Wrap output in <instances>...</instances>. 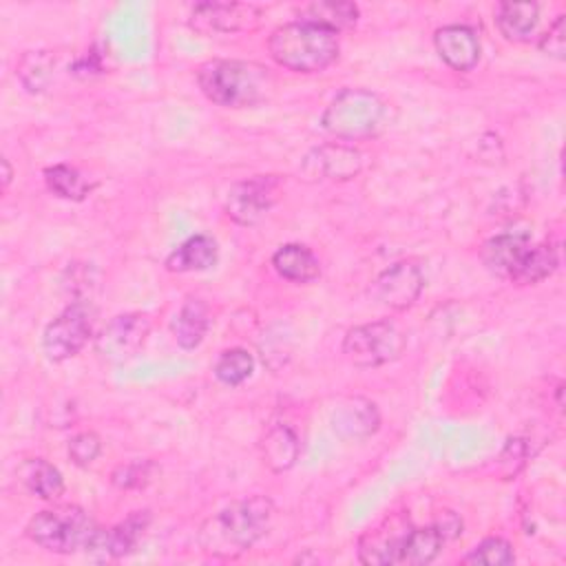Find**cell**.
<instances>
[{"instance_id":"cell-1","label":"cell","mask_w":566,"mask_h":566,"mask_svg":"<svg viewBox=\"0 0 566 566\" xmlns=\"http://www.w3.org/2000/svg\"><path fill=\"white\" fill-rule=\"evenodd\" d=\"M272 517L274 504L270 497L252 495L237 500L201 526V551L219 559H234L268 533Z\"/></svg>"},{"instance_id":"cell-2","label":"cell","mask_w":566,"mask_h":566,"mask_svg":"<svg viewBox=\"0 0 566 566\" xmlns=\"http://www.w3.org/2000/svg\"><path fill=\"white\" fill-rule=\"evenodd\" d=\"M268 51L283 69L318 73L338 57V33L316 22L294 20L272 31Z\"/></svg>"},{"instance_id":"cell-3","label":"cell","mask_w":566,"mask_h":566,"mask_svg":"<svg viewBox=\"0 0 566 566\" xmlns=\"http://www.w3.org/2000/svg\"><path fill=\"white\" fill-rule=\"evenodd\" d=\"M201 93L226 108L254 106L270 88L268 69L241 60H208L197 71Z\"/></svg>"},{"instance_id":"cell-4","label":"cell","mask_w":566,"mask_h":566,"mask_svg":"<svg viewBox=\"0 0 566 566\" xmlns=\"http://www.w3.org/2000/svg\"><path fill=\"white\" fill-rule=\"evenodd\" d=\"M385 119V102L367 88H343L325 108L323 128L343 142L374 135Z\"/></svg>"},{"instance_id":"cell-5","label":"cell","mask_w":566,"mask_h":566,"mask_svg":"<svg viewBox=\"0 0 566 566\" xmlns=\"http://www.w3.org/2000/svg\"><path fill=\"white\" fill-rule=\"evenodd\" d=\"M95 528L97 524L84 509L66 504L35 513L27 524V535L49 553L71 555L86 548Z\"/></svg>"},{"instance_id":"cell-6","label":"cell","mask_w":566,"mask_h":566,"mask_svg":"<svg viewBox=\"0 0 566 566\" xmlns=\"http://www.w3.org/2000/svg\"><path fill=\"white\" fill-rule=\"evenodd\" d=\"M405 352V336L391 321L352 327L343 338V354L356 367H378Z\"/></svg>"},{"instance_id":"cell-7","label":"cell","mask_w":566,"mask_h":566,"mask_svg":"<svg viewBox=\"0 0 566 566\" xmlns=\"http://www.w3.org/2000/svg\"><path fill=\"white\" fill-rule=\"evenodd\" d=\"M91 332V312L82 301H75L46 325L42 334V349L53 363L69 360L88 343Z\"/></svg>"},{"instance_id":"cell-8","label":"cell","mask_w":566,"mask_h":566,"mask_svg":"<svg viewBox=\"0 0 566 566\" xmlns=\"http://www.w3.org/2000/svg\"><path fill=\"white\" fill-rule=\"evenodd\" d=\"M150 332V321L146 314L126 312L111 318L99 336L95 338V352L111 363L126 360L139 352Z\"/></svg>"},{"instance_id":"cell-9","label":"cell","mask_w":566,"mask_h":566,"mask_svg":"<svg viewBox=\"0 0 566 566\" xmlns=\"http://www.w3.org/2000/svg\"><path fill=\"white\" fill-rule=\"evenodd\" d=\"M276 190L279 181L265 175L239 181L228 190L226 214L241 226H252L274 206Z\"/></svg>"},{"instance_id":"cell-10","label":"cell","mask_w":566,"mask_h":566,"mask_svg":"<svg viewBox=\"0 0 566 566\" xmlns=\"http://www.w3.org/2000/svg\"><path fill=\"white\" fill-rule=\"evenodd\" d=\"M261 9L243 2H199L190 13V27L199 33H237L254 29Z\"/></svg>"},{"instance_id":"cell-11","label":"cell","mask_w":566,"mask_h":566,"mask_svg":"<svg viewBox=\"0 0 566 566\" xmlns=\"http://www.w3.org/2000/svg\"><path fill=\"white\" fill-rule=\"evenodd\" d=\"M148 524H150V511H135L124 522H119L111 528L97 526L84 551L99 562L126 557L135 551V546L142 539Z\"/></svg>"},{"instance_id":"cell-12","label":"cell","mask_w":566,"mask_h":566,"mask_svg":"<svg viewBox=\"0 0 566 566\" xmlns=\"http://www.w3.org/2000/svg\"><path fill=\"white\" fill-rule=\"evenodd\" d=\"M409 531H411V522L405 513H396L387 517L382 524L367 531L358 539V559L371 566L398 564L400 551Z\"/></svg>"},{"instance_id":"cell-13","label":"cell","mask_w":566,"mask_h":566,"mask_svg":"<svg viewBox=\"0 0 566 566\" xmlns=\"http://www.w3.org/2000/svg\"><path fill=\"white\" fill-rule=\"evenodd\" d=\"M424 287V276L418 265L409 261L394 263L382 270L371 283V296L389 310L411 307Z\"/></svg>"},{"instance_id":"cell-14","label":"cell","mask_w":566,"mask_h":566,"mask_svg":"<svg viewBox=\"0 0 566 566\" xmlns=\"http://www.w3.org/2000/svg\"><path fill=\"white\" fill-rule=\"evenodd\" d=\"M363 168V157L354 146L347 144H323L314 148L305 161H303V172L307 177L316 179H336L345 181L352 179L360 172Z\"/></svg>"},{"instance_id":"cell-15","label":"cell","mask_w":566,"mask_h":566,"mask_svg":"<svg viewBox=\"0 0 566 566\" xmlns=\"http://www.w3.org/2000/svg\"><path fill=\"white\" fill-rule=\"evenodd\" d=\"M531 245L533 243L526 232H504V234L491 237L482 245L480 259L491 274L511 281Z\"/></svg>"},{"instance_id":"cell-16","label":"cell","mask_w":566,"mask_h":566,"mask_svg":"<svg viewBox=\"0 0 566 566\" xmlns=\"http://www.w3.org/2000/svg\"><path fill=\"white\" fill-rule=\"evenodd\" d=\"M433 44L442 62L455 71H469L480 60L478 33L467 24H447L438 29Z\"/></svg>"},{"instance_id":"cell-17","label":"cell","mask_w":566,"mask_h":566,"mask_svg":"<svg viewBox=\"0 0 566 566\" xmlns=\"http://www.w3.org/2000/svg\"><path fill=\"white\" fill-rule=\"evenodd\" d=\"M380 424L378 409L371 400L354 396L343 400L332 413V429L343 440H365Z\"/></svg>"},{"instance_id":"cell-18","label":"cell","mask_w":566,"mask_h":566,"mask_svg":"<svg viewBox=\"0 0 566 566\" xmlns=\"http://www.w3.org/2000/svg\"><path fill=\"white\" fill-rule=\"evenodd\" d=\"M219 248L210 234H195L186 239L166 256V270L170 272H201L217 263Z\"/></svg>"},{"instance_id":"cell-19","label":"cell","mask_w":566,"mask_h":566,"mask_svg":"<svg viewBox=\"0 0 566 566\" xmlns=\"http://www.w3.org/2000/svg\"><path fill=\"white\" fill-rule=\"evenodd\" d=\"M272 265L279 276L292 283H310L321 274L316 254L301 243H285L272 254Z\"/></svg>"},{"instance_id":"cell-20","label":"cell","mask_w":566,"mask_h":566,"mask_svg":"<svg viewBox=\"0 0 566 566\" xmlns=\"http://www.w3.org/2000/svg\"><path fill=\"white\" fill-rule=\"evenodd\" d=\"M298 453H301L298 438L287 424L272 427L261 440L263 464L274 473H283L292 469L294 462L298 460Z\"/></svg>"},{"instance_id":"cell-21","label":"cell","mask_w":566,"mask_h":566,"mask_svg":"<svg viewBox=\"0 0 566 566\" xmlns=\"http://www.w3.org/2000/svg\"><path fill=\"white\" fill-rule=\"evenodd\" d=\"M500 33L511 42H526L537 29L539 7L535 2H502L495 13Z\"/></svg>"},{"instance_id":"cell-22","label":"cell","mask_w":566,"mask_h":566,"mask_svg":"<svg viewBox=\"0 0 566 566\" xmlns=\"http://www.w3.org/2000/svg\"><path fill=\"white\" fill-rule=\"evenodd\" d=\"M444 542H447V537L436 522L429 526H420V528L411 526V531L402 544L398 564H402V566L431 564L440 555Z\"/></svg>"},{"instance_id":"cell-23","label":"cell","mask_w":566,"mask_h":566,"mask_svg":"<svg viewBox=\"0 0 566 566\" xmlns=\"http://www.w3.org/2000/svg\"><path fill=\"white\" fill-rule=\"evenodd\" d=\"M208 325H210V316H208L206 303L199 298H188L177 312L170 329L179 347L195 349L203 340Z\"/></svg>"},{"instance_id":"cell-24","label":"cell","mask_w":566,"mask_h":566,"mask_svg":"<svg viewBox=\"0 0 566 566\" xmlns=\"http://www.w3.org/2000/svg\"><path fill=\"white\" fill-rule=\"evenodd\" d=\"M18 475L22 484L42 500H57L64 493L62 473L44 458H29L20 464Z\"/></svg>"},{"instance_id":"cell-25","label":"cell","mask_w":566,"mask_h":566,"mask_svg":"<svg viewBox=\"0 0 566 566\" xmlns=\"http://www.w3.org/2000/svg\"><path fill=\"white\" fill-rule=\"evenodd\" d=\"M557 248L553 243H535L528 248L522 265L513 274V283L517 285H533L544 281L557 270Z\"/></svg>"},{"instance_id":"cell-26","label":"cell","mask_w":566,"mask_h":566,"mask_svg":"<svg viewBox=\"0 0 566 566\" xmlns=\"http://www.w3.org/2000/svg\"><path fill=\"white\" fill-rule=\"evenodd\" d=\"M301 20L316 22L338 33L358 20V7L354 2H312L303 9Z\"/></svg>"},{"instance_id":"cell-27","label":"cell","mask_w":566,"mask_h":566,"mask_svg":"<svg viewBox=\"0 0 566 566\" xmlns=\"http://www.w3.org/2000/svg\"><path fill=\"white\" fill-rule=\"evenodd\" d=\"M44 181L53 195L71 201H82L91 192L88 181L73 166H66V164H55L46 168Z\"/></svg>"},{"instance_id":"cell-28","label":"cell","mask_w":566,"mask_h":566,"mask_svg":"<svg viewBox=\"0 0 566 566\" xmlns=\"http://www.w3.org/2000/svg\"><path fill=\"white\" fill-rule=\"evenodd\" d=\"M53 66H55V60L49 51H29L22 55L18 64V77L27 91L40 93L46 88L53 75Z\"/></svg>"},{"instance_id":"cell-29","label":"cell","mask_w":566,"mask_h":566,"mask_svg":"<svg viewBox=\"0 0 566 566\" xmlns=\"http://www.w3.org/2000/svg\"><path fill=\"white\" fill-rule=\"evenodd\" d=\"M254 369V358L248 349L243 347H232V349H226L219 354L212 371L214 376L223 382V385H230V387H237L241 385L243 380L250 378Z\"/></svg>"},{"instance_id":"cell-30","label":"cell","mask_w":566,"mask_h":566,"mask_svg":"<svg viewBox=\"0 0 566 566\" xmlns=\"http://www.w3.org/2000/svg\"><path fill=\"white\" fill-rule=\"evenodd\" d=\"M513 562H515L513 546L502 537H486L469 555L462 557V564H484V566H502Z\"/></svg>"},{"instance_id":"cell-31","label":"cell","mask_w":566,"mask_h":566,"mask_svg":"<svg viewBox=\"0 0 566 566\" xmlns=\"http://www.w3.org/2000/svg\"><path fill=\"white\" fill-rule=\"evenodd\" d=\"M102 451V440L93 431H82L69 442V458L77 467H88Z\"/></svg>"},{"instance_id":"cell-32","label":"cell","mask_w":566,"mask_h":566,"mask_svg":"<svg viewBox=\"0 0 566 566\" xmlns=\"http://www.w3.org/2000/svg\"><path fill=\"white\" fill-rule=\"evenodd\" d=\"M150 469H153V462H130V464H119L111 480L115 486L119 489H139L144 486L148 480H150Z\"/></svg>"},{"instance_id":"cell-33","label":"cell","mask_w":566,"mask_h":566,"mask_svg":"<svg viewBox=\"0 0 566 566\" xmlns=\"http://www.w3.org/2000/svg\"><path fill=\"white\" fill-rule=\"evenodd\" d=\"M539 51L555 57L564 60L566 51V15H557L555 22L548 27V31L539 38Z\"/></svg>"},{"instance_id":"cell-34","label":"cell","mask_w":566,"mask_h":566,"mask_svg":"<svg viewBox=\"0 0 566 566\" xmlns=\"http://www.w3.org/2000/svg\"><path fill=\"white\" fill-rule=\"evenodd\" d=\"M0 164H2V188H7L9 181H11V177H13V172H11V166H9L7 159H2Z\"/></svg>"}]
</instances>
